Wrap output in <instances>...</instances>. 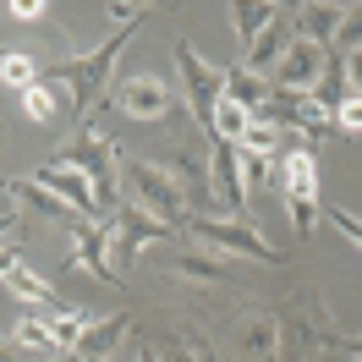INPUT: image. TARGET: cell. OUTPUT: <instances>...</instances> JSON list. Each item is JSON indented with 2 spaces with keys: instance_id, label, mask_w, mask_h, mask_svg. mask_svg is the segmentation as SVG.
I'll return each instance as SVG.
<instances>
[{
  "instance_id": "1",
  "label": "cell",
  "mask_w": 362,
  "mask_h": 362,
  "mask_svg": "<svg viewBox=\"0 0 362 362\" xmlns=\"http://www.w3.org/2000/svg\"><path fill=\"white\" fill-rule=\"evenodd\" d=\"M137 33V23H121V33H110L99 49L88 55H71V61H49L39 71V83H71V105L83 115V127H93V110H105V83H110L115 55L127 49V39Z\"/></svg>"
},
{
  "instance_id": "2",
  "label": "cell",
  "mask_w": 362,
  "mask_h": 362,
  "mask_svg": "<svg viewBox=\"0 0 362 362\" xmlns=\"http://www.w3.org/2000/svg\"><path fill=\"white\" fill-rule=\"evenodd\" d=\"M61 165H71V170H83V176H88L99 220H110L115 209H121V159H115V143H110L105 132H93V127H77V137L66 143Z\"/></svg>"
},
{
  "instance_id": "3",
  "label": "cell",
  "mask_w": 362,
  "mask_h": 362,
  "mask_svg": "<svg viewBox=\"0 0 362 362\" xmlns=\"http://www.w3.org/2000/svg\"><path fill=\"white\" fill-rule=\"evenodd\" d=\"M121 192H127V204L148 209L165 226H187V198H181V181H176V170H170V159H165V165H159V159L121 165Z\"/></svg>"
},
{
  "instance_id": "4",
  "label": "cell",
  "mask_w": 362,
  "mask_h": 362,
  "mask_svg": "<svg viewBox=\"0 0 362 362\" xmlns=\"http://www.w3.org/2000/svg\"><path fill=\"white\" fill-rule=\"evenodd\" d=\"M176 71H181V83H187L192 121H198L204 137L214 143V110H220V99H226V66H209L187 39H176Z\"/></svg>"
},
{
  "instance_id": "5",
  "label": "cell",
  "mask_w": 362,
  "mask_h": 362,
  "mask_svg": "<svg viewBox=\"0 0 362 362\" xmlns=\"http://www.w3.org/2000/svg\"><path fill=\"white\" fill-rule=\"evenodd\" d=\"M165 236H176V226H165V220H154L148 209L137 204H121L110 214V264H115V280L127 269H137V252L154 247V242H165Z\"/></svg>"
},
{
  "instance_id": "6",
  "label": "cell",
  "mask_w": 362,
  "mask_h": 362,
  "mask_svg": "<svg viewBox=\"0 0 362 362\" xmlns=\"http://www.w3.org/2000/svg\"><path fill=\"white\" fill-rule=\"evenodd\" d=\"M187 236L192 242H204V247L214 252H236V258H252V264H280V247H269L264 236L252 226H242V220H220V214H192L187 220Z\"/></svg>"
},
{
  "instance_id": "7",
  "label": "cell",
  "mask_w": 362,
  "mask_h": 362,
  "mask_svg": "<svg viewBox=\"0 0 362 362\" xmlns=\"http://www.w3.org/2000/svg\"><path fill=\"white\" fill-rule=\"evenodd\" d=\"M280 187H286V209H291L296 236H313V220H318V159H313V148H302V143L286 148Z\"/></svg>"
},
{
  "instance_id": "8",
  "label": "cell",
  "mask_w": 362,
  "mask_h": 362,
  "mask_svg": "<svg viewBox=\"0 0 362 362\" xmlns=\"http://www.w3.org/2000/svg\"><path fill=\"white\" fill-rule=\"evenodd\" d=\"M105 105H115L121 115H132V121H159V115H170V88L159 83V77H148V71H137V77H121L110 88V99Z\"/></svg>"
},
{
  "instance_id": "9",
  "label": "cell",
  "mask_w": 362,
  "mask_h": 362,
  "mask_svg": "<svg viewBox=\"0 0 362 362\" xmlns=\"http://www.w3.org/2000/svg\"><path fill=\"white\" fill-rule=\"evenodd\" d=\"M209 187H214V204L226 209L220 220H236L247 209V187H242V148L236 143H209Z\"/></svg>"
},
{
  "instance_id": "10",
  "label": "cell",
  "mask_w": 362,
  "mask_h": 362,
  "mask_svg": "<svg viewBox=\"0 0 362 362\" xmlns=\"http://www.w3.org/2000/svg\"><path fill=\"white\" fill-rule=\"evenodd\" d=\"M66 264L71 269H88L93 280H105V286H121V280H115V264H110V220H77Z\"/></svg>"
},
{
  "instance_id": "11",
  "label": "cell",
  "mask_w": 362,
  "mask_h": 362,
  "mask_svg": "<svg viewBox=\"0 0 362 362\" xmlns=\"http://www.w3.org/2000/svg\"><path fill=\"white\" fill-rule=\"evenodd\" d=\"M324 61H329V49L308 45V39H291L286 55H280V66L269 71V83H274V88H286V93H313L318 77H324Z\"/></svg>"
},
{
  "instance_id": "12",
  "label": "cell",
  "mask_w": 362,
  "mask_h": 362,
  "mask_svg": "<svg viewBox=\"0 0 362 362\" xmlns=\"http://www.w3.org/2000/svg\"><path fill=\"white\" fill-rule=\"evenodd\" d=\"M280 351V324L269 313H242L230 329V357L236 362H274Z\"/></svg>"
},
{
  "instance_id": "13",
  "label": "cell",
  "mask_w": 362,
  "mask_h": 362,
  "mask_svg": "<svg viewBox=\"0 0 362 362\" xmlns=\"http://www.w3.org/2000/svg\"><path fill=\"white\" fill-rule=\"evenodd\" d=\"M33 181H39V187H49L61 204H71L83 220H99V209H93V187H88V176H83V170H71V165H61V159H55V165H39V170H33Z\"/></svg>"
},
{
  "instance_id": "14",
  "label": "cell",
  "mask_w": 362,
  "mask_h": 362,
  "mask_svg": "<svg viewBox=\"0 0 362 362\" xmlns=\"http://www.w3.org/2000/svg\"><path fill=\"white\" fill-rule=\"evenodd\" d=\"M291 28H296L291 6H280V11H274V23L264 28V33L252 39V49H247V55H242V66H247V71H258V77H269V71L280 66V55H286V45H291V39H296Z\"/></svg>"
},
{
  "instance_id": "15",
  "label": "cell",
  "mask_w": 362,
  "mask_h": 362,
  "mask_svg": "<svg viewBox=\"0 0 362 362\" xmlns=\"http://www.w3.org/2000/svg\"><path fill=\"white\" fill-rule=\"evenodd\" d=\"M291 17H296V39L329 49V45H335V33H340V23H346V6H335V0H313V6H291Z\"/></svg>"
},
{
  "instance_id": "16",
  "label": "cell",
  "mask_w": 362,
  "mask_h": 362,
  "mask_svg": "<svg viewBox=\"0 0 362 362\" xmlns=\"http://www.w3.org/2000/svg\"><path fill=\"white\" fill-rule=\"evenodd\" d=\"M127 324H132V318H127V313L93 318V324H88V335H83V346H77V357H83V362H110L115 351L127 346V335H132Z\"/></svg>"
},
{
  "instance_id": "17",
  "label": "cell",
  "mask_w": 362,
  "mask_h": 362,
  "mask_svg": "<svg viewBox=\"0 0 362 362\" xmlns=\"http://www.w3.org/2000/svg\"><path fill=\"white\" fill-rule=\"evenodd\" d=\"M170 170H176L181 198H187V220H192V214H209V204H214V187H209V159L181 154V159H170Z\"/></svg>"
},
{
  "instance_id": "18",
  "label": "cell",
  "mask_w": 362,
  "mask_h": 362,
  "mask_svg": "<svg viewBox=\"0 0 362 362\" xmlns=\"http://www.w3.org/2000/svg\"><path fill=\"white\" fill-rule=\"evenodd\" d=\"M269 93H274V83H269V77H258V71H247L242 61H236V66H226V99H230V105H242L247 115L258 110V105H264Z\"/></svg>"
},
{
  "instance_id": "19",
  "label": "cell",
  "mask_w": 362,
  "mask_h": 362,
  "mask_svg": "<svg viewBox=\"0 0 362 362\" xmlns=\"http://www.w3.org/2000/svg\"><path fill=\"white\" fill-rule=\"evenodd\" d=\"M6 192H17V198H23V204L33 209V214H45V220H83L77 209H71V204H61V198H55L49 187H39L33 176H17V181H6Z\"/></svg>"
},
{
  "instance_id": "20",
  "label": "cell",
  "mask_w": 362,
  "mask_h": 362,
  "mask_svg": "<svg viewBox=\"0 0 362 362\" xmlns=\"http://www.w3.org/2000/svg\"><path fill=\"white\" fill-rule=\"evenodd\" d=\"M23 110H28V121H39V127H55V121L77 115V105H71L66 93H55L49 83H33V88L23 93Z\"/></svg>"
},
{
  "instance_id": "21",
  "label": "cell",
  "mask_w": 362,
  "mask_h": 362,
  "mask_svg": "<svg viewBox=\"0 0 362 362\" xmlns=\"http://www.w3.org/2000/svg\"><path fill=\"white\" fill-rule=\"evenodd\" d=\"M45 324H49V340H55V351H77L93 318H88V313H77V308H55Z\"/></svg>"
},
{
  "instance_id": "22",
  "label": "cell",
  "mask_w": 362,
  "mask_h": 362,
  "mask_svg": "<svg viewBox=\"0 0 362 362\" xmlns=\"http://www.w3.org/2000/svg\"><path fill=\"white\" fill-rule=\"evenodd\" d=\"M6 291H11V296H23V302H39L45 313H55V308H61V302H55V291H49L39 274H28L23 264H11V269H6Z\"/></svg>"
},
{
  "instance_id": "23",
  "label": "cell",
  "mask_w": 362,
  "mask_h": 362,
  "mask_svg": "<svg viewBox=\"0 0 362 362\" xmlns=\"http://www.w3.org/2000/svg\"><path fill=\"white\" fill-rule=\"evenodd\" d=\"M274 11H280V6H258V0H236V6H230V17H236V39H242V45L252 49V39H258V33H264V28L274 23Z\"/></svg>"
},
{
  "instance_id": "24",
  "label": "cell",
  "mask_w": 362,
  "mask_h": 362,
  "mask_svg": "<svg viewBox=\"0 0 362 362\" xmlns=\"http://www.w3.org/2000/svg\"><path fill=\"white\" fill-rule=\"evenodd\" d=\"M346 93H351V83H346V55H329V61H324V77H318V88H313V99L324 105V110H335Z\"/></svg>"
},
{
  "instance_id": "25",
  "label": "cell",
  "mask_w": 362,
  "mask_h": 362,
  "mask_svg": "<svg viewBox=\"0 0 362 362\" xmlns=\"http://www.w3.org/2000/svg\"><path fill=\"white\" fill-rule=\"evenodd\" d=\"M0 83L17 88V93H28L33 83H39V61H33V55H0Z\"/></svg>"
},
{
  "instance_id": "26",
  "label": "cell",
  "mask_w": 362,
  "mask_h": 362,
  "mask_svg": "<svg viewBox=\"0 0 362 362\" xmlns=\"http://www.w3.org/2000/svg\"><path fill=\"white\" fill-rule=\"evenodd\" d=\"M11 340L28 346V351H39V357H61V351H55V340H49V324H45V318H17Z\"/></svg>"
},
{
  "instance_id": "27",
  "label": "cell",
  "mask_w": 362,
  "mask_h": 362,
  "mask_svg": "<svg viewBox=\"0 0 362 362\" xmlns=\"http://www.w3.org/2000/svg\"><path fill=\"white\" fill-rule=\"evenodd\" d=\"M176 274L181 280H230V269L220 264V258H209V252H181Z\"/></svg>"
},
{
  "instance_id": "28",
  "label": "cell",
  "mask_w": 362,
  "mask_h": 362,
  "mask_svg": "<svg viewBox=\"0 0 362 362\" xmlns=\"http://www.w3.org/2000/svg\"><path fill=\"white\" fill-rule=\"evenodd\" d=\"M335 55H357L362 49V6H346V23H340V33H335Z\"/></svg>"
},
{
  "instance_id": "29",
  "label": "cell",
  "mask_w": 362,
  "mask_h": 362,
  "mask_svg": "<svg viewBox=\"0 0 362 362\" xmlns=\"http://www.w3.org/2000/svg\"><path fill=\"white\" fill-rule=\"evenodd\" d=\"M236 148H242V154H269V159H274V148H280V132H274V127H264V121H252L247 137H242Z\"/></svg>"
},
{
  "instance_id": "30",
  "label": "cell",
  "mask_w": 362,
  "mask_h": 362,
  "mask_svg": "<svg viewBox=\"0 0 362 362\" xmlns=\"http://www.w3.org/2000/svg\"><path fill=\"white\" fill-rule=\"evenodd\" d=\"M329 127H335V132H362V99L357 93H346L335 110H329Z\"/></svg>"
},
{
  "instance_id": "31",
  "label": "cell",
  "mask_w": 362,
  "mask_h": 362,
  "mask_svg": "<svg viewBox=\"0 0 362 362\" xmlns=\"http://www.w3.org/2000/svg\"><path fill=\"white\" fill-rule=\"evenodd\" d=\"M274 159L269 154H242V187H258V181H269Z\"/></svg>"
},
{
  "instance_id": "32",
  "label": "cell",
  "mask_w": 362,
  "mask_h": 362,
  "mask_svg": "<svg viewBox=\"0 0 362 362\" xmlns=\"http://www.w3.org/2000/svg\"><path fill=\"white\" fill-rule=\"evenodd\" d=\"M329 220H335V230L340 236H351V247L362 252V220L351 214V209H329Z\"/></svg>"
},
{
  "instance_id": "33",
  "label": "cell",
  "mask_w": 362,
  "mask_h": 362,
  "mask_svg": "<svg viewBox=\"0 0 362 362\" xmlns=\"http://www.w3.org/2000/svg\"><path fill=\"white\" fill-rule=\"evenodd\" d=\"M45 11H49L45 0H11V6H6V17H17V23H39Z\"/></svg>"
},
{
  "instance_id": "34",
  "label": "cell",
  "mask_w": 362,
  "mask_h": 362,
  "mask_svg": "<svg viewBox=\"0 0 362 362\" xmlns=\"http://www.w3.org/2000/svg\"><path fill=\"white\" fill-rule=\"evenodd\" d=\"M17 252H23V230H6V236H0V274L17 264Z\"/></svg>"
},
{
  "instance_id": "35",
  "label": "cell",
  "mask_w": 362,
  "mask_h": 362,
  "mask_svg": "<svg viewBox=\"0 0 362 362\" xmlns=\"http://www.w3.org/2000/svg\"><path fill=\"white\" fill-rule=\"evenodd\" d=\"M110 362H159V357L148 351V346H143V340H132V335H127V346H121V357H110Z\"/></svg>"
},
{
  "instance_id": "36",
  "label": "cell",
  "mask_w": 362,
  "mask_h": 362,
  "mask_svg": "<svg viewBox=\"0 0 362 362\" xmlns=\"http://www.w3.org/2000/svg\"><path fill=\"white\" fill-rule=\"evenodd\" d=\"M6 230H17V209H11V204L0 209V236H6Z\"/></svg>"
},
{
  "instance_id": "37",
  "label": "cell",
  "mask_w": 362,
  "mask_h": 362,
  "mask_svg": "<svg viewBox=\"0 0 362 362\" xmlns=\"http://www.w3.org/2000/svg\"><path fill=\"white\" fill-rule=\"evenodd\" d=\"M45 362H83L77 351H61V357H45Z\"/></svg>"
},
{
  "instance_id": "38",
  "label": "cell",
  "mask_w": 362,
  "mask_h": 362,
  "mask_svg": "<svg viewBox=\"0 0 362 362\" xmlns=\"http://www.w3.org/2000/svg\"><path fill=\"white\" fill-rule=\"evenodd\" d=\"M0 362H17V351H11V346H6V340H0Z\"/></svg>"
},
{
  "instance_id": "39",
  "label": "cell",
  "mask_w": 362,
  "mask_h": 362,
  "mask_svg": "<svg viewBox=\"0 0 362 362\" xmlns=\"http://www.w3.org/2000/svg\"><path fill=\"white\" fill-rule=\"evenodd\" d=\"M346 351H351V362H362V340H351V346H346Z\"/></svg>"
}]
</instances>
